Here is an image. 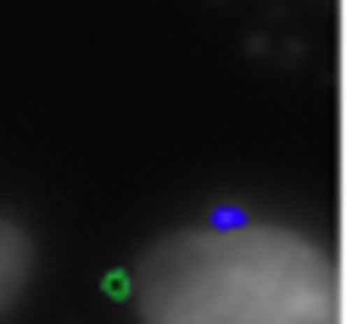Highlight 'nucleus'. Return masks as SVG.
I'll return each instance as SVG.
<instances>
[{
	"label": "nucleus",
	"mask_w": 358,
	"mask_h": 324,
	"mask_svg": "<svg viewBox=\"0 0 358 324\" xmlns=\"http://www.w3.org/2000/svg\"><path fill=\"white\" fill-rule=\"evenodd\" d=\"M173 274L229 296L235 313L179 318V324H336V274L319 246L291 229H224L185 235L157 251Z\"/></svg>",
	"instance_id": "obj_1"
},
{
	"label": "nucleus",
	"mask_w": 358,
	"mask_h": 324,
	"mask_svg": "<svg viewBox=\"0 0 358 324\" xmlns=\"http://www.w3.org/2000/svg\"><path fill=\"white\" fill-rule=\"evenodd\" d=\"M22 279H28V235L17 223H0V307L17 296Z\"/></svg>",
	"instance_id": "obj_2"
},
{
	"label": "nucleus",
	"mask_w": 358,
	"mask_h": 324,
	"mask_svg": "<svg viewBox=\"0 0 358 324\" xmlns=\"http://www.w3.org/2000/svg\"><path fill=\"white\" fill-rule=\"evenodd\" d=\"M101 290H106V302H129V296H134V274H129V268H106Z\"/></svg>",
	"instance_id": "obj_3"
}]
</instances>
